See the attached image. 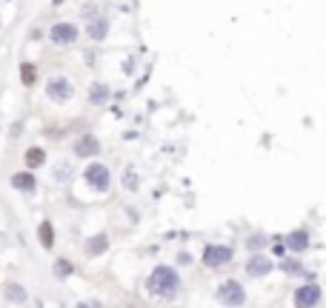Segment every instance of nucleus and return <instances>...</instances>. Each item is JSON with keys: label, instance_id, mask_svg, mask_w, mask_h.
<instances>
[{"label": "nucleus", "instance_id": "1", "mask_svg": "<svg viewBox=\"0 0 326 308\" xmlns=\"http://www.w3.org/2000/svg\"><path fill=\"white\" fill-rule=\"evenodd\" d=\"M146 291H149L152 297L172 299L177 291H180V277H177L175 268H169V265H158V268L149 274V280H146Z\"/></svg>", "mask_w": 326, "mask_h": 308}, {"label": "nucleus", "instance_id": "2", "mask_svg": "<svg viewBox=\"0 0 326 308\" xmlns=\"http://www.w3.org/2000/svg\"><path fill=\"white\" fill-rule=\"evenodd\" d=\"M83 177H86V183L92 185L95 191H106L109 183H112V174H109V168H106L103 163H92V166L83 171Z\"/></svg>", "mask_w": 326, "mask_h": 308}, {"label": "nucleus", "instance_id": "3", "mask_svg": "<svg viewBox=\"0 0 326 308\" xmlns=\"http://www.w3.org/2000/svg\"><path fill=\"white\" fill-rule=\"evenodd\" d=\"M235 257V251H232L229 246H206V251H203V263H206V268H221V265H226Z\"/></svg>", "mask_w": 326, "mask_h": 308}, {"label": "nucleus", "instance_id": "4", "mask_svg": "<svg viewBox=\"0 0 326 308\" xmlns=\"http://www.w3.org/2000/svg\"><path fill=\"white\" fill-rule=\"evenodd\" d=\"M46 94L52 97L54 103H66V100L75 94V86H72L66 77H52L49 80V86H46Z\"/></svg>", "mask_w": 326, "mask_h": 308}, {"label": "nucleus", "instance_id": "5", "mask_svg": "<svg viewBox=\"0 0 326 308\" xmlns=\"http://www.w3.org/2000/svg\"><path fill=\"white\" fill-rule=\"evenodd\" d=\"M218 299H221V302H226V305H240V302L246 299V294H243V285H240L238 280L223 282L221 291H218Z\"/></svg>", "mask_w": 326, "mask_h": 308}, {"label": "nucleus", "instance_id": "6", "mask_svg": "<svg viewBox=\"0 0 326 308\" xmlns=\"http://www.w3.org/2000/svg\"><path fill=\"white\" fill-rule=\"evenodd\" d=\"M49 37H52V43H57V46H69V43L78 40V26H72V23H54Z\"/></svg>", "mask_w": 326, "mask_h": 308}, {"label": "nucleus", "instance_id": "7", "mask_svg": "<svg viewBox=\"0 0 326 308\" xmlns=\"http://www.w3.org/2000/svg\"><path fill=\"white\" fill-rule=\"evenodd\" d=\"M75 154H78V157H95V154H100V143H97L95 134H83V137H78V143H75Z\"/></svg>", "mask_w": 326, "mask_h": 308}, {"label": "nucleus", "instance_id": "8", "mask_svg": "<svg viewBox=\"0 0 326 308\" xmlns=\"http://www.w3.org/2000/svg\"><path fill=\"white\" fill-rule=\"evenodd\" d=\"M295 302H298V305H317V302H320V288H317L315 282L300 285V288L295 291Z\"/></svg>", "mask_w": 326, "mask_h": 308}, {"label": "nucleus", "instance_id": "9", "mask_svg": "<svg viewBox=\"0 0 326 308\" xmlns=\"http://www.w3.org/2000/svg\"><path fill=\"white\" fill-rule=\"evenodd\" d=\"M269 271H272V263H269V257H264V254H255L246 263V274H249V277H266Z\"/></svg>", "mask_w": 326, "mask_h": 308}, {"label": "nucleus", "instance_id": "10", "mask_svg": "<svg viewBox=\"0 0 326 308\" xmlns=\"http://www.w3.org/2000/svg\"><path fill=\"white\" fill-rule=\"evenodd\" d=\"M283 246H286V248H292V251H306V246H309V234H306L303 229L289 231V234L283 237Z\"/></svg>", "mask_w": 326, "mask_h": 308}, {"label": "nucleus", "instance_id": "11", "mask_svg": "<svg viewBox=\"0 0 326 308\" xmlns=\"http://www.w3.org/2000/svg\"><path fill=\"white\" fill-rule=\"evenodd\" d=\"M106 35H109V20H106V18H95L92 23H89V37H92V40L100 43Z\"/></svg>", "mask_w": 326, "mask_h": 308}, {"label": "nucleus", "instance_id": "12", "mask_svg": "<svg viewBox=\"0 0 326 308\" xmlns=\"http://www.w3.org/2000/svg\"><path fill=\"white\" fill-rule=\"evenodd\" d=\"M106 248H109V240H106V234H97V237H92L86 243V254L89 257H97V254H103Z\"/></svg>", "mask_w": 326, "mask_h": 308}, {"label": "nucleus", "instance_id": "13", "mask_svg": "<svg viewBox=\"0 0 326 308\" xmlns=\"http://www.w3.org/2000/svg\"><path fill=\"white\" fill-rule=\"evenodd\" d=\"M12 185L18 188V191H35V177L29 174V171H23V174H15L12 177Z\"/></svg>", "mask_w": 326, "mask_h": 308}, {"label": "nucleus", "instance_id": "14", "mask_svg": "<svg viewBox=\"0 0 326 308\" xmlns=\"http://www.w3.org/2000/svg\"><path fill=\"white\" fill-rule=\"evenodd\" d=\"M37 237H40V246H43V248H52V246H54V229H52V223H49V220L40 223Z\"/></svg>", "mask_w": 326, "mask_h": 308}, {"label": "nucleus", "instance_id": "15", "mask_svg": "<svg viewBox=\"0 0 326 308\" xmlns=\"http://www.w3.org/2000/svg\"><path fill=\"white\" fill-rule=\"evenodd\" d=\"M106 100H109V86H103V83H95V86L89 88V103L100 106V103H106Z\"/></svg>", "mask_w": 326, "mask_h": 308}, {"label": "nucleus", "instance_id": "16", "mask_svg": "<svg viewBox=\"0 0 326 308\" xmlns=\"http://www.w3.org/2000/svg\"><path fill=\"white\" fill-rule=\"evenodd\" d=\"M20 77H23V86H35L37 69L32 66V63H20Z\"/></svg>", "mask_w": 326, "mask_h": 308}, {"label": "nucleus", "instance_id": "17", "mask_svg": "<svg viewBox=\"0 0 326 308\" xmlns=\"http://www.w3.org/2000/svg\"><path fill=\"white\" fill-rule=\"evenodd\" d=\"M6 299H12V302H23V299H26V288H23V285H15V282L6 285Z\"/></svg>", "mask_w": 326, "mask_h": 308}, {"label": "nucleus", "instance_id": "18", "mask_svg": "<svg viewBox=\"0 0 326 308\" xmlns=\"http://www.w3.org/2000/svg\"><path fill=\"white\" fill-rule=\"evenodd\" d=\"M43 160H46L43 149H37V146H35V149H29V151H26V163H29L32 168H35V166H43Z\"/></svg>", "mask_w": 326, "mask_h": 308}, {"label": "nucleus", "instance_id": "19", "mask_svg": "<svg viewBox=\"0 0 326 308\" xmlns=\"http://www.w3.org/2000/svg\"><path fill=\"white\" fill-rule=\"evenodd\" d=\"M283 271L292 274V277H298V274H303V265H300L298 260H283Z\"/></svg>", "mask_w": 326, "mask_h": 308}, {"label": "nucleus", "instance_id": "20", "mask_svg": "<svg viewBox=\"0 0 326 308\" xmlns=\"http://www.w3.org/2000/svg\"><path fill=\"white\" fill-rule=\"evenodd\" d=\"M69 274H72L69 260H57V263H54V277H69Z\"/></svg>", "mask_w": 326, "mask_h": 308}, {"label": "nucleus", "instance_id": "21", "mask_svg": "<svg viewBox=\"0 0 326 308\" xmlns=\"http://www.w3.org/2000/svg\"><path fill=\"white\" fill-rule=\"evenodd\" d=\"M264 246H266V237H264V234H255V237L246 240V248H252V251H257V248H264Z\"/></svg>", "mask_w": 326, "mask_h": 308}, {"label": "nucleus", "instance_id": "22", "mask_svg": "<svg viewBox=\"0 0 326 308\" xmlns=\"http://www.w3.org/2000/svg\"><path fill=\"white\" fill-rule=\"evenodd\" d=\"M123 185H126V188H138V174H135L132 168L126 171V180H123Z\"/></svg>", "mask_w": 326, "mask_h": 308}, {"label": "nucleus", "instance_id": "23", "mask_svg": "<svg viewBox=\"0 0 326 308\" xmlns=\"http://www.w3.org/2000/svg\"><path fill=\"white\" fill-rule=\"evenodd\" d=\"M52 3H54V6H60V3H63V0H52Z\"/></svg>", "mask_w": 326, "mask_h": 308}]
</instances>
